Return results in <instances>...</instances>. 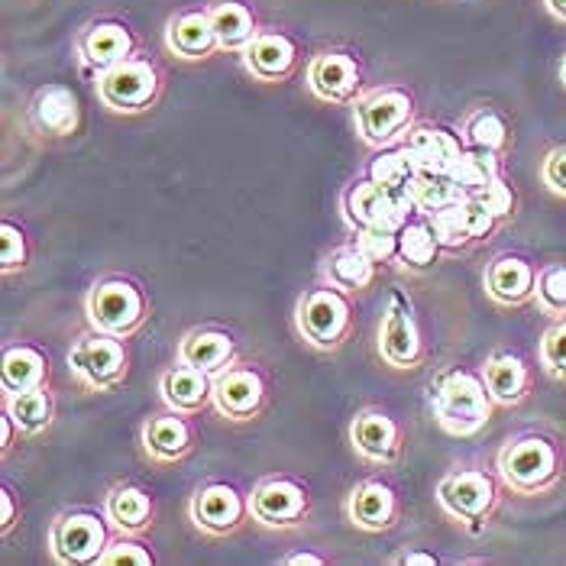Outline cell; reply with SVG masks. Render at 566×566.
Returning a JSON list of instances; mask_svg holds the SVG:
<instances>
[{
    "instance_id": "obj_31",
    "label": "cell",
    "mask_w": 566,
    "mask_h": 566,
    "mask_svg": "<svg viewBox=\"0 0 566 566\" xmlns=\"http://www.w3.org/2000/svg\"><path fill=\"white\" fill-rule=\"evenodd\" d=\"M208 17H211V27L218 33L220 52L240 55L260 33V20H256L253 7L243 0H214V3H208Z\"/></svg>"
},
{
    "instance_id": "obj_49",
    "label": "cell",
    "mask_w": 566,
    "mask_h": 566,
    "mask_svg": "<svg viewBox=\"0 0 566 566\" xmlns=\"http://www.w3.org/2000/svg\"><path fill=\"white\" fill-rule=\"evenodd\" d=\"M279 564H285V566H324V564H327V557H321V554H311V551H298V554H289V557H282Z\"/></svg>"
},
{
    "instance_id": "obj_48",
    "label": "cell",
    "mask_w": 566,
    "mask_h": 566,
    "mask_svg": "<svg viewBox=\"0 0 566 566\" xmlns=\"http://www.w3.org/2000/svg\"><path fill=\"white\" fill-rule=\"evenodd\" d=\"M392 564H398V566H437L440 560H437L434 554H428V551H405V554L392 557Z\"/></svg>"
},
{
    "instance_id": "obj_35",
    "label": "cell",
    "mask_w": 566,
    "mask_h": 566,
    "mask_svg": "<svg viewBox=\"0 0 566 566\" xmlns=\"http://www.w3.org/2000/svg\"><path fill=\"white\" fill-rule=\"evenodd\" d=\"M447 175H450V178L467 191V195H473V191L485 188L489 181H495L499 175H505V156L463 143V149L453 156V163H450Z\"/></svg>"
},
{
    "instance_id": "obj_5",
    "label": "cell",
    "mask_w": 566,
    "mask_h": 566,
    "mask_svg": "<svg viewBox=\"0 0 566 566\" xmlns=\"http://www.w3.org/2000/svg\"><path fill=\"white\" fill-rule=\"evenodd\" d=\"M415 124H418V104L408 87L379 85L363 91V97L353 104V127L369 149L398 146Z\"/></svg>"
},
{
    "instance_id": "obj_46",
    "label": "cell",
    "mask_w": 566,
    "mask_h": 566,
    "mask_svg": "<svg viewBox=\"0 0 566 566\" xmlns=\"http://www.w3.org/2000/svg\"><path fill=\"white\" fill-rule=\"evenodd\" d=\"M20 522V509H17V499L10 492V485L0 489V534L7 537L13 531V524Z\"/></svg>"
},
{
    "instance_id": "obj_47",
    "label": "cell",
    "mask_w": 566,
    "mask_h": 566,
    "mask_svg": "<svg viewBox=\"0 0 566 566\" xmlns=\"http://www.w3.org/2000/svg\"><path fill=\"white\" fill-rule=\"evenodd\" d=\"M17 434H20L17 421L10 418V411H7V408H0V453H10V447H13V437Z\"/></svg>"
},
{
    "instance_id": "obj_44",
    "label": "cell",
    "mask_w": 566,
    "mask_h": 566,
    "mask_svg": "<svg viewBox=\"0 0 566 566\" xmlns=\"http://www.w3.org/2000/svg\"><path fill=\"white\" fill-rule=\"evenodd\" d=\"M473 198H476L482 208L499 220V223H505V220H512L518 214V191H515V185H512L505 175H499V178L489 181L485 188L473 191Z\"/></svg>"
},
{
    "instance_id": "obj_23",
    "label": "cell",
    "mask_w": 566,
    "mask_h": 566,
    "mask_svg": "<svg viewBox=\"0 0 566 566\" xmlns=\"http://www.w3.org/2000/svg\"><path fill=\"white\" fill-rule=\"evenodd\" d=\"M534 285H537V265L518 253H502L482 269V289L485 298L499 307L534 305Z\"/></svg>"
},
{
    "instance_id": "obj_10",
    "label": "cell",
    "mask_w": 566,
    "mask_h": 566,
    "mask_svg": "<svg viewBox=\"0 0 566 566\" xmlns=\"http://www.w3.org/2000/svg\"><path fill=\"white\" fill-rule=\"evenodd\" d=\"M311 509H314V502H311L307 482L289 476V473L262 476L250 489L253 522L265 531H295L311 522Z\"/></svg>"
},
{
    "instance_id": "obj_34",
    "label": "cell",
    "mask_w": 566,
    "mask_h": 566,
    "mask_svg": "<svg viewBox=\"0 0 566 566\" xmlns=\"http://www.w3.org/2000/svg\"><path fill=\"white\" fill-rule=\"evenodd\" d=\"M3 408L17 421L20 437H40L52 428L55 421V395L49 386H36L27 392L3 395Z\"/></svg>"
},
{
    "instance_id": "obj_29",
    "label": "cell",
    "mask_w": 566,
    "mask_h": 566,
    "mask_svg": "<svg viewBox=\"0 0 566 566\" xmlns=\"http://www.w3.org/2000/svg\"><path fill=\"white\" fill-rule=\"evenodd\" d=\"M104 515L114 534H146L156 524V499L136 482H114L104 495Z\"/></svg>"
},
{
    "instance_id": "obj_40",
    "label": "cell",
    "mask_w": 566,
    "mask_h": 566,
    "mask_svg": "<svg viewBox=\"0 0 566 566\" xmlns=\"http://www.w3.org/2000/svg\"><path fill=\"white\" fill-rule=\"evenodd\" d=\"M353 243L379 269H389L398 262V230L392 227H356Z\"/></svg>"
},
{
    "instance_id": "obj_19",
    "label": "cell",
    "mask_w": 566,
    "mask_h": 566,
    "mask_svg": "<svg viewBox=\"0 0 566 566\" xmlns=\"http://www.w3.org/2000/svg\"><path fill=\"white\" fill-rule=\"evenodd\" d=\"M347 522L363 534H386L401 522V499L386 480H359L344 502Z\"/></svg>"
},
{
    "instance_id": "obj_7",
    "label": "cell",
    "mask_w": 566,
    "mask_h": 566,
    "mask_svg": "<svg viewBox=\"0 0 566 566\" xmlns=\"http://www.w3.org/2000/svg\"><path fill=\"white\" fill-rule=\"evenodd\" d=\"M69 373L87 392H114L130 379V349L124 337L87 331L69 347Z\"/></svg>"
},
{
    "instance_id": "obj_25",
    "label": "cell",
    "mask_w": 566,
    "mask_h": 566,
    "mask_svg": "<svg viewBox=\"0 0 566 566\" xmlns=\"http://www.w3.org/2000/svg\"><path fill=\"white\" fill-rule=\"evenodd\" d=\"M159 398L169 411L195 418L208 405H214V376L175 359V366L159 376Z\"/></svg>"
},
{
    "instance_id": "obj_22",
    "label": "cell",
    "mask_w": 566,
    "mask_h": 566,
    "mask_svg": "<svg viewBox=\"0 0 566 566\" xmlns=\"http://www.w3.org/2000/svg\"><path fill=\"white\" fill-rule=\"evenodd\" d=\"M240 55H243V69L262 85L289 82L302 62V49L285 30H260Z\"/></svg>"
},
{
    "instance_id": "obj_6",
    "label": "cell",
    "mask_w": 566,
    "mask_h": 566,
    "mask_svg": "<svg viewBox=\"0 0 566 566\" xmlns=\"http://www.w3.org/2000/svg\"><path fill=\"white\" fill-rule=\"evenodd\" d=\"M502 476L489 473L485 467H453L437 482V505L447 518L480 531L502 502Z\"/></svg>"
},
{
    "instance_id": "obj_51",
    "label": "cell",
    "mask_w": 566,
    "mask_h": 566,
    "mask_svg": "<svg viewBox=\"0 0 566 566\" xmlns=\"http://www.w3.org/2000/svg\"><path fill=\"white\" fill-rule=\"evenodd\" d=\"M560 85L566 87V55H564V62H560Z\"/></svg>"
},
{
    "instance_id": "obj_21",
    "label": "cell",
    "mask_w": 566,
    "mask_h": 566,
    "mask_svg": "<svg viewBox=\"0 0 566 566\" xmlns=\"http://www.w3.org/2000/svg\"><path fill=\"white\" fill-rule=\"evenodd\" d=\"M139 443L149 463L156 467H175L181 460H188L195 453L198 443V431L188 421V415L178 411H163L143 421L139 428Z\"/></svg>"
},
{
    "instance_id": "obj_28",
    "label": "cell",
    "mask_w": 566,
    "mask_h": 566,
    "mask_svg": "<svg viewBox=\"0 0 566 566\" xmlns=\"http://www.w3.org/2000/svg\"><path fill=\"white\" fill-rule=\"evenodd\" d=\"M379 265L369 260L353 240L349 243H340L334 247L324 260H321V269H317V279L347 292V295H363L376 285L379 279Z\"/></svg>"
},
{
    "instance_id": "obj_17",
    "label": "cell",
    "mask_w": 566,
    "mask_h": 566,
    "mask_svg": "<svg viewBox=\"0 0 566 566\" xmlns=\"http://www.w3.org/2000/svg\"><path fill=\"white\" fill-rule=\"evenodd\" d=\"M82 101L69 85H43L27 104V127L40 139H69L82 130Z\"/></svg>"
},
{
    "instance_id": "obj_27",
    "label": "cell",
    "mask_w": 566,
    "mask_h": 566,
    "mask_svg": "<svg viewBox=\"0 0 566 566\" xmlns=\"http://www.w3.org/2000/svg\"><path fill=\"white\" fill-rule=\"evenodd\" d=\"M175 359L218 376L240 359V349H237L233 334L223 327H191L188 334H181L175 347Z\"/></svg>"
},
{
    "instance_id": "obj_38",
    "label": "cell",
    "mask_w": 566,
    "mask_h": 566,
    "mask_svg": "<svg viewBox=\"0 0 566 566\" xmlns=\"http://www.w3.org/2000/svg\"><path fill=\"white\" fill-rule=\"evenodd\" d=\"M534 305L551 321L566 317V262H547L537 269Z\"/></svg>"
},
{
    "instance_id": "obj_33",
    "label": "cell",
    "mask_w": 566,
    "mask_h": 566,
    "mask_svg": "<svg viewBox=\"0 0 566 566\" xmlns=\"http://www.w3.org/2000/svg\"><path fill=\"white\" fill-rule=\"evenodd\" d=\"M443 256L434 223L424 214H415L398 227V265L405 272H428Z\"/></svg>"
},
{
    "instance_id": "obj_42",
    "label": "cell",
    "mask_w": 566,
    "mask_h": 566,
    "mask_svg": "<svg viewBox=\"0 0 566 566\" xmlns=\"http://www.w3.org/2000/svg\"><path fill=\"white\" fill-rule=\"evenodd\" d=\"M30 260H33V247H30L27 230L13 220H3L0 223V272L3 275L23 272Z\"/></svg>"
},
{
    "instance_id": "obj_3",
    "label": "cell",
    "mask_w": 566,
    "mask_h": 566,
    "mask_svg": "<svg viewBox=\"0 0 566 566\" xmlns=\"http://www.w3.org/2000/svg\"><path fill=\"white\" fill-rule=\"evenodd\" d=\"M295 334L317 353H340L356 334V311L347 292L317 282L295 302Z\"/></svg>"
},
{
    "instance_id": "obj_32",
    "label": "cell",
    "mask_w": 566,
    "mask_h": 566,
    "mask_svg": "<svg viewBox=\"0 0 566 566\" xmlns=\"http://www.w3.org/2000/svg\"><path fill=\"white\" fill-rule=\"evenodd\" d=\"M49 376H52L49 356L36 344H10L3 349V376H0L3 395L49 386Z\"/></svg>"
},
{
    "instance_id": "obj_16",
    "label": "cell",
    "mask_w": 566,
    "mask_h": 566,
    "mask_svg": "<svg viewBox=\"0 0 566 566\" xmlns=\"http://www.w3.org/2000/svg\"><path fill=\"white\" fill-rule=\"evenodd\" d=\"M347 440L353 453L379 470H389L401 460L405 450V431L389 411L382 408H363L349 418Z\"/></svg>"
},
{
    "instance_id": "obj_2",
    "label": "cell",
    "mask_w": 566,
    "mask_h": 566,
    "mask_svg": "<svg viewBox=\"0 0 566 566\" xmlns=\"http://www.w3.org/2000/svg\"><path fill=\"white\" fill-rule=\"evenodd\" d=\"M495 408L499 405L485 389L482 373L450 366L437 373V379L431 382V415H434L437 428L450 437H476L485 431Z\"/></svg>"
},
{
    "instance_id": "obj_15",
    "label": "cell",
    "mask_w": 566,
    "mask_h": 566,
    "mask_svg": "<svg viewBox=\"0 0 566 566\" xmlns=\"http://www.w3.org/2000/svg\"><path fill=\"white\" fill-rule=\"evenodd\" d=\"M307 91L334 107H353L363 91H366V75L363 65L356 62V55H349L344 49H324L317 55H311L305 69Z\"/></svg>"
},
{
    "instance_id": "obj_11",
    "label": "cell",
    "mask_w": 566,
    "mask_h": 566,
    "mask_svg": "<svg viewBox=\"0 0 566 566\" xmlns=\"http://www.w3.org/2000/svg\"><path fill=\"white\" fill-rule=\"evenodd\" d=\"M188 518L208 537H233L243 524L253 522L250 492L227 480L201 482L188 502Z\"/></svg>"
},
{
    "instance_id": "obj_36",
    "label": "cell",
    "mask_w": 566,
    "mask_h": 566,
    "mask_svg": "<svg viewBox=\"0 0 566 566\" xmlns=\"http://www.w3.org/2000/svg\"><path fill=\"white\" fill-rule=\"evenodd\" d=\"M405 191L415 205V214H424V218L457 205L467 195L447 172H415L405 185Z\"/></svg>"
},
{
    "instance_id": "obj_14",
    "label": "cell",
    "mask_w": 566,
    "mask_h": 566,
    "mask_svg": "<svg viewBox=\"0 0 566 566\" xmlns=\"http://www.w3.org/2000/svg\"><path fill=\"white\" fill-rule=\"evenodd\" d=\"M376 349L386 366L392 369H418L428 359V344L418 327V317L411 311V302L395 292L389 307L382 311L379 331H376Z\"/></svg>"
},
{
    "instance_id": "obj_24",
    "label": "cell",
    "mask_w": 566,
    "mask_h": 566,
    "mask_svg": "<svg viewBox=\"0 0 566 566\" xmlns=\"http://www.w3.org/2000/svg\"><path fill=\"white\" fill-rule=\"evenodd\" d=\"M480 373L499 408H518L534 392V369L512 349H492Z\"/></svg>"
},
{
    "instance_id": "obj_4",
    "label": "cell",
    "mask_w": 566,
    "mask_h": 566,
    "mask_svg": "<svg viewBox=\"0 0 566 566\" xmlns=\"http://www.w3.org/2000/svg\"><path fill=\"white\" fill-rule=\"evenodd\" d=\"M149 314H153L149 295L130 275H104L87 289L85 317L87 327L94 331L130 340L146 327Z\"/></svg>"
},
{
    "instance_id": "obj_20",
    "label": "cell",
    "mask_w": 566,
    "mask_h": 566,
    "mask_svg": "<svg viewBox=\"0 0 566 566\" xmlns=\"http://www.w3.org/2000/svg\"><path fill=\"white\" fill-rule=\"evenodd\" d=\"M75 52H78V62L85 65V72L101 78L114 65L136 55V33L120 20H94L78 33Z\"/></svg>"
},
{
    "instance_id": "obj_37",
    "label": "cell",
    "mask_w": 566,
    "mask_h": 566,
    "mask_svg": "<svg viewBox=\"0 0 566 566\" xmlns=\"http://www.w3.org/2000/svg\"><path fill=\"white\" fill-rule=\"evenodd\" d=\"M460 136L463 143L470 146H480V149H489V153H499V156H509L512 153V127L505 120V114L499 107H476L463 127H460Z\"/></svg>"
},
{
    "instance_id": "obj_50",
    "label": "cell",
    "mask_w": 566,
    "mask_h": 566,
    "mask_svg": "<svg viewBox=\"0 0 566 566\" xmlns=\"http://www.w3.org/2000/svg\"><path fill=\"white\" fill-rule=\"evenodd\" d=\"M544 7L551 10V17H557L560 23H566V0H544Z\"/></svg>"
},
{
    "instance_id": "obj_30",
    "label": "cell",
    "mask_w": 566,
    "mask_h": 566,
    "mask_svg": "<svg viewBox=\"0 0 566 566\" xmlns=\"http://www.w3.org/2000/svg\"><path fill=\"white\" fill-rule=\"evenodd\" d=\"M166 45H169L172 55L185 59V62H201V59L218 55L220 43L214 27H211L208 7L175 13L169 27H166Z\"/></svg>"
},
{
    "instance_id": "obj_41",
    "label": "cell",
    "mask_w": 566,
    "mask_h": 566,
    "mask_svg": "<svg viewBox=\"0 0 566 566\" xmlns=\"http://www.w3.org/2000/svg\"><path fill=\"white\" fill-rule=\"evenodd\" d=\"M366 175L373 181L386 185V188H405L411 181L415 169H411V163H408L401 146H389V149H376V156L366 166Z\"/></svg>"
},
{
    "instance_id": "obj_26",
    "label": "cell",
    "mask_w": 566,
    "mask_h": 566,
    "mask_svg": "<svg viewBox=\"0 0 566 566\" xmlns=\"http://www.w3.org/2000/svg\"><path fill=\"white\" fill-rule=\"evenodd\" d=\"M398 146L415 172H447L453 156L463 149V136L437 124H415Z\"/></svg>"
},
{
    "instance_id": "obj_12",
    "label": "cell",
    "mask_w": 566,
    "mask_h": 566,
    "mask_svg": "<svg viewBox=\"0 0 566 566\" xmlns=\"http://www.w3.org/2000/svg\"><path fill=\"white\" fill-rule=\"evenodd\" d=\"M344 220L349 227H392L398 230L408 218H415V205L408 198L405 188H386L379 181H373L369 175L349 181L344 198Z\"/></svg>"
},
{
    "instance_id": "obj_9",
    "label": "cell",
    "mask_w": 566,
    "mask_h": 566,
    "mask_svg": "<svg viewBox=\"0 0 566 566\" xmlns=\"http://www.w3.org/2000/svg\"><path fill=\"white\" fill-rule=\"evenodd\" d=\"M163 69L149 55H130L97 78V101L114 114H146L163 94Z\"/></svg>"
},
{
    "instance_id": "obj_18",
    "label": "cell",
    "mask_w": 566,
    "mask_h": 566,
    "mask_svg": "<svg viewBox=\"0 0 566 566\" xmlns=\"http://www.w3.org/2000/svg\"><path fill=\"white\" fill-rule=\"evenodd\" d=\"M431 223H434L440 250L447 256H457V253H467V250L480 247L499 230V220L492 218L473 195H463L457 205L431 214Z\"/></svg>"
},
{
    "instance_id": "obj_1",
    "label": "cell",
    "mask_w": 566,
    "mask_h": 566,
    "mask_svg": "<svg viewBox=\"0 0 566 566\" xmlns=\"http://www.w3.org/2000/svg\"><path fill=\"white\" fill-rule=\"evenodd\" d=\"M495 473L522 499L551 495L566 480V440L537 428L509 437L495 457Z\"/></svg>"
},
{
    "instance_id": "obj_43",
    "label": "cell",
    "mask_w": 566,
    "mask_h": 566,
    "mask_svg": "<svg viewBox=\"0 0 566 566\" xmlns=\"http://www.w3.org/2000/svg\"><path fill=\"white\" fill-rule=\"evenodd\" d=\"M156 554L139 541V534H114L97 566H153Z\"/></svg>"
},
{
    "instance_id": "obj_13",
    "label": "cell",
    "mask_w": 566,
    "mask_h": 566,
    "mask_svg": "<svg viewBox=\"0 0 566 566\" xmlns=\"http://www.w3.org/2000/svg\"><path fill=\"white\" fill-rule=\"evenodd\" d=\"M269 405V376L256 363L237 359L214 376V408L227 421L247 424L256 421Z\"/></svg>"
},
{
    "instance_id": "obj_39",
    "label": "cell",
    "mask_w": 566,
    "mask_h": 566,
    "mask_svg": "<svg viewBox=\"0 0 566 566\" xmlns=\"http://www.w3.org/2000/svg\"><path fill=\"white\" fill-rule=\"evenodd\" d=\"M537 366L547 379L566 386V317L551 321V327L541 334L537 344Z\"/></svg>"
},
{
    "instance_id": "obj_8",
    "label": "cell",
    "mask_w": 566,
    "mask_h": 566,
    "mask_svg": "<svg viewBox=\"0 0 566 566\" xmlns=\"http://www.w3.org/2000/svg\"><path fill=\"white\" fill-rule=\"evenodd\" d=\"M111 537L114 527L104 509H65L49 524V554L62 566H97Z\"/></svg>"
},
{
    "instance_id": "obj_45",
    "label": "cell",
    "mask_w": 566,
    "mask_h": 566,
    "mask_svg": "<svg viewBox=\"0 0 566 566\" xmlns=\"http://www.w3.org/2000/svg\"><path fill=\"white\" fill-rule=\"evenodd\" d=\"M541 181L554 198L566 201V146H554L541 159Z\"/></svg>"
}]
</instances>
